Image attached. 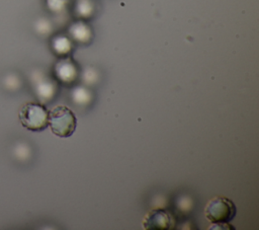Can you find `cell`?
Listing matches in <instances>:
<instances>
[{
    "label": "cell",
    "mask_w": 259,
    "mask_h": 230,
    "mask_svg": "<svg viewBox=\"0 0 259 230\" xmlns=\"http://www.w3.org/2000/svg\"><path fill=\"white\" fill-rule=\"evenodd\" d=\"M35 26H36V30H37L38 32H41V33L47 32L48 29H49V23H48V21L45 20V19L38 20V21L36 22Z\"/></svg>",
    "instance_id": "9c48e42d"
},
{
    "label": "cell",
    "mask_w": 259,
    "mask_h": 230,
    "mask_svg": "<svg viewBox=\"0 0 259 230\" xmlns=\"http://www.w3.org/2000/svg\"><path fill=\"white\" fill-rule=\"evenodd\" d=\"M66 4V0H47L48 7L53 11H59L63 9Z\"/></svg>",
    "instance_id": "ba28073f"
},
{
    "label": "cell",
    "mask_w": 259,
    "mask_h": 230,
    "mask_svg": "<svg viewBox=\"0 0 259 230\" xmlns=\"http://www.w3.org/2000/svg\"><path fill=\"white\" fill-rule=\"evenodd\" d=\"M53 48L57 53L63 54V53H67L69 51L70 44L66 37L58 36V37H55V40L53 41Z\"/></svg>",
    "instance_id": "5b68a950"
},
{
    "label": "cell",
    "mask_w": 259,
    "mask_h": 230,
    "mask_svg": "<svg viewBox=\"0 0 259 230\" xmlns=\"http://www.w3.org/2000/svg\"><path fill=\"white\" fill-rule=\"evenodd\" d=\"M48 108L38 102H27L19 110V120L24 128L30 131H41L49 126Z\"/></svg>",
    "instance_id": "7a4b0ae2"
},
{
    "label": "cell",
    "mask_w": 259,
    "mask_h": 230,
    "mask_svg": "<svg viewBox=\"0 0 259 230\" xmlns=\"http://www.w3.org/2000/svg\"><path fill=\"white\" fill-rule=\"evenodd\" d=\"M3 83L7 89H15L19 85V78L15 74H8L4 77Z\"/></svg>",
    "instance_id": "52a82bcc"
},
{
    "label": "cell",
    "mask_w": 259,
    "mask_h": 230,
    "mask_svg": "<svg viewBox=\"0 0 259 230\" xmlns=\"http://www.w3.org/2000/svg\"><path fill=\"white\" fill-rule=\"evenodd\" d=\"M175 226V220L165 209H153L143 219V227L148 230H169Z\"/></svg>",
    "instance_id": "277c9868"
},
{
    "label": "cell",
    "mask_w": 259,
    "mask_h": 230,
    "mask_svg": "<svg viewBox=\"0 0 259 230\" xmlns=\"http://www.w3.org/2000/svg\"><path fill=\"white\" fill-rule=\"evenodd\" d=\"M204 216L212 224L229 223L236 216V206L228 198L215 197L207 202Z\"/></svg>",
    "instance_id": "3957f363"
},
{
    "label": "cell",
    "mask_w": 259,
    "mask_h": 230,
    "mask_svg": "<svg viewBox=\"0 0 259 230\" xmlns=\"http://www.w3.org/2000/svg\"><path fill=\"white\" fill-rule=\"evenodd\" d=\"M49 126L54 135L67 138L75 132L77 119L68 106L57 105L49 112Z\"/></svg>",
    "instance_id": "6da1fadb"
},
{
    "label": "cell",
    "mask_w": 259,
    "mask_h": 230,
    "mask_svg": "<svg viewBox=\"0 0 259 230\" xmlns=\"http://www.w3.org/2000/svg\"><path fill=\"white\" fill-rule=\"evenodd\" d=\"M72 34L77 39V40H84L88 36V28L86 26H84L82 23H78L76 25H74L72 27V30H71Z\"/></svg>",
    "instance_id": "8992f818"
}]
</instances>
